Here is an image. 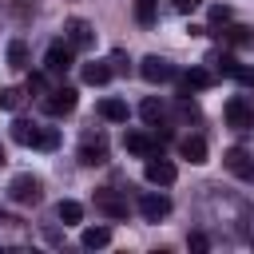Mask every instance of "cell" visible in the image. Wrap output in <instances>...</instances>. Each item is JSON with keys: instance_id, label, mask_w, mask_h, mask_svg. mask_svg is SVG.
<instances>
[{"instance_id": "1", "label": "cell", "mask_w": 254, "mask_h": 254, "mask_svg": "<svg viewBox=\"0 0 254 254\" xmlns=\"http://www.w3.org/2000/svg\"><path fill=\"white\" fill-rule=\"evenodd\" d=\"M75 67V48L67 40H52L48 52H44V71L48 75H67Z\"/></svg>"}, {"instance_id": "2", "label": "cell", "mask_w": 254, "mask_h": 254, "mask_svg": "<svg viewBox=\"0 0 254 254\" xmlns=\"http://www.w3.org/2000/svg\"><path fill=\"white\" fill-rule=\"evenodd\" d=\"M8 198H12L16 206H36V202L44 198V183L24 171V175H16V179L8 183Z\"/></svg>"}, {"instance_id": "3", "label": "cell", "mask_w": 254, "mask_h": 254, "mask_svg": "<svg viewBox=\"0 0 254 254\" xmlns=\"http://www.w3.org/2000/svg\"><path fill=\"white\" fill-rule=\"evenodd\" d=\"M40 103H44V111H48V115L64 119V115H71V111H75V103H79V91H75V87H52V91H48Z\"/></svg>"}, {"instance_id": "4", "label": "cell", "mask_w": 254, "mask_h": 254, "mask_svg": "<svg viewBox=\"0 0 254 254\" xmlns=\"http://www.w3.org/2000/svg\"><path fill=\"white\" fill-rule=\"evenodd\" d=\"M95 210L119 222V218H127L131 206H127V194H123V190H115V187H99V190H95Z\"/></svg>"}, {"instance_id": "5", "label": "cell", "mask_w": 254, "mask_h": 254, "mask_svg": "<svg viewBox=\"0 0 254 254\" xmlns=\"http://www.w3.org/2000/svg\"><path fill=\"white\" fill-rule=\"evenodd\" d=\"M64 40H67L75 52H87V48H95V28H91V20H83V16H71V20L64 24Z\"/></svg>"}, {"instance_id": "6", "label": "cell", "mask_w": 254, "mask_h": 254, "mask_svg": "<svg viewBox=\"0 0 254 254\" xmlns=\"http://www.w3.org/2000/svg\"><path fill=\"white\" fill-rule=\"evenodd\" d=\"M139 75H143L147 83H171V79H179V67H175L171 60H163V56H147V60L139 64Z\"/></svg>"}, {"instance_id": "7", "label": "cell", "mask_w": 254, "mask_h": 254, "mask_svg": "<svg viewBox=\"0 0 254 254\" xmlns=\"http://www.w3.org/2000/svg\"><path fill=\"white\" fill-rule=\"evenodd\" d=\"M143 175H147L151 187H171V183L179 179V167H175L171 159H163V155H151L147 167H143Z\"/></svg>"}, {"instance_id": "8", "label": "cell", "mask_w": 254, "mask_h": 254, "mask_svg": "<svg viewBox=\"0 0 254 254\" xmlns=\"http://www.w3.org/2000/svg\"><path fill=\"white\" fill-rule=\"evenodd\" d=\"M222 115H226V127H234V131H250V127H254V107H250L242 95H230Z\"/></svg>"}, {"instance_id": "9", "label": "cell", "mask_w": 254, "mask_h": 254, "mask_svg": "<svg viewBox=\"0 0 254 254\" xmlns=\"http://www.w3.org/2000/svg\"><path fill=\"white\" fill-rule=\"evenodd\" d=\"M79 163L83 167H103L107 163V135L99 131V135H83V143H79Z\"/></svg>"}, {"instance_id": "10", "label": "cell", "mask_w": 254, "mask_h": 254, "mask_svg": "<svg viewBox=\"0 0 254 254\" xmlns=\"http://www.w3.org/2000/svg\"><path fill=\"white\" fill-rule=\"evenodd\" d=\"M139 214H143L147 222H159V218L171 214V198H167L163 190H143V194H139Z\"/></svg>"}, {"instance_id": "11", "label": "cell", "mask_w": 254, "mask_h": 254, "mask_svg": "<svg viewBox=\"0 0 254 254\" xmlns=\"http://www.w3.org/2000/svg\"><path fill=\"white\" fill-rule=\"evenodd\" d=\"M159 143H163V135L155 139L151 131H127V135H123V147H127L131 155H139V159H151V155H159Z\"/></svg>"}, {"instance_id": "12", "label": "cell", "mask_w": 254, "mask_h": 254, "mask_svg": "<svg viewBox=\"0 0 254 254\" xmlns=\"http://www.w3.org/2000/svg\"><path fill=\"white\" fill-rule=\"evenodd\" d=\"M222 167H226L230 175H238V179H254V155L242 151V147H230V151L222 155Z\"/></svg>"}, {"instance_id": "13", "label": "cell", "mask_w": 254, "mask_h": 254, "mask_svg": "<svg viewBox=\"0 0 254 254\" xmlns=\"http://www.w3.org/2000/svg\"><path fill=\"white\" fill-rule=\"evenodd\" d=\"M214 67L222 71V75H230V79H238V83H246V87H254V67L250 64H238L230 52H222L218 60H214Z\"/></svg>"}, {"instance_id": "14", "label": "cell", "mask_w": 254, "mask_h": 254, "mask_svg": "<svg viewBox=\"0 0 254 254\" xmlns=\"http://www.w3.org/2000/svg\"><path fill=\"white\" fill-rule=\"evenodd\" d=\"M179 83H183V91H206V87L214 83V75H210L206 67H187V71L179 75Z\"/></svg>"}, {"instance_id": "15", "label": "cell", "mask_w": 254, "mask_h": 254, "mask_svg": "<svg viewBox=\"0 0 254 254\" xmlns=\"http://www.w3.org/2000/svg\"><path fill=\"white\" fill-rule=\"evenodd\" d=\"M99 115H103L107 123H127V103H123L119 95H103V99H99Z\"/></svg>"}, {"instance_id": "16", "label": "cell", "mask_w": 254, "mask_h": 254, "mask_svg": "<svg viewBox=\"0 0 254 254\" xmlns=\"http://www.w3.org/2000/svg\"><path fill=\"white\" fill-rule=\"evenodd\" d=\"M179 155L190 159V163H206V139H202V135H187V139H179Z\"/></svg>"}, {"instance_id": "17", "label": "cell", "mask_w": 254, "mask_h": 254, "mask_svg": "<svg viewBox=\"0 0 254 254\" xmlns=\"http://www.w3.org/2000/svg\"><path fill=\"white\" fill-rule=\"evenodd\" d=\"M139 115H143V123H147V127H159V123L167 119V107H163V99L147 95V99L139 103Z\"/></svg>"}, {"instance_id": "18", "label": "cell", "mask_w": 254, "mask_h": 254, "mask_svg": "<svg viewBox=\"0 0 254 254\" xmlns=\"http://www.w3.org/2000/svg\"><path fill=\"white\" fill-rule=\"evenodd\" d=\"M4 56H8V67H12V71H24V67H28V44H24V40H8Z\"/></svg>"}, {"instance_id": "19", "label": "cell", "mask_w": 254, "mask_h": 254, "mask_svg": "<svg viewBox=\"0 0 254 254\" xmlns=\"http://www.w3.org/2000/svg\"><path fill=\"white\" fill-rule=\"evenodd\" d=\"M12 139H16L20 147H36L40 127H36V123H28V119H16V123H12Z\"/></svg>"}, {"instance_id": "20", "label": "cell", "mask_w": 254, "mask_h": 254, "mask_svg": "<svg viewBox=\"0 0 254 254\" xmlns=\"http://www.w3.org/2000/svg\"><path fill=\"white\" fill-rule=\"evenodd\" d=\"M107 79H111V64H103V60H95V64H83V83L99 87V83H107Z\"/></svg>"}, {"instance_id": "21", "label": "cell", "mask_w": 254, "mask_h": 254, "mask_svg": "<svg viewBox=\"0 0 254 254\" xmlns=\"http://www.w3.org/2000/svg\"><path fill=\"white\" fill-rule=\"evenodd\" d=\"M56 218H60L64 226H75V222H83V206H79L75 198H64V202L56 206Z\"/></svg>"}, {"instance_id": "22", "label": "cell", "mask_w": 254, "mask_h": 254, "mask_svg": "<svg viewBox=\"0 0 254 254\" xmlns=\"http://www.w3.org/2000/svg\"><path fill=\"white\" fill-rule=\"evenodd\" d=\"M79 242H83L87 250H103V246L111 242V230H107V226H87V230L79 234Z\"/></svg>"}, {"instance_id": "23", "label": "cell", "mask_w": 254, "mask_h": 254, "mask_svg": "<svg viewBox=\"0 0 254 254\" xmlns=\"http://www.w3.org/2000/svg\"><path fill=\"white\" fill-rule=\"evenodd\" d=\"M155 4H159V0H131V8H135V20H139L143 28H151V24H155Z\"/></svg>"}, {"instance_id": "24", "label": "cell", "mask_w": 254, "mask_h": 254, "mask_svg": "<svg viewBox=\"0 0 254 254\" xmlns=\"http://www.w3.org/2000/svg\"><path fill=\"white\" fill-rule=\"evenodd\" d=\"M48 91H52V87H48V71H32V75H28V95H40V99H44Z\"/></svg>"}, {"instance_id": "25", "label": "cell", "mask_w": 254, "mask_h": 254, "mask_svg": "<svg viewBox=\"0 0 254 254\" xmlns=\"http://www.w3.org/2000/svg\"><path fill=\"white\" fill-rule=\"evenodd\" d=\"M56 147H60V131H56V127H40L36 151H56Z\"/></svg>"}, {"instance_id": "26", "label": "cell", "mask_w": 254, "mask_h": 254, "mask_svg": "<svg viewBox=\"0 0 254 254\" xmlns=\"http://www.w3.org/2000/svg\"><path fill=\"white\" fill-rule=\"evenodd\" d=\"M20 103H24V91L20 87H0V107L4 111H16Z\"/></svg>"}, {"instance_id": "27", "label": "cell", "mask_w": 254, "mask_h": 254, "mask_svg": "<svg viewBox=\"0 0 254 254\" xmlns=\"http://www.w3.org/2000/svg\"><path fill=\"white\" fill-rule=\"evenodd\" d=\"M187 246H190L194 254H206V250H210V238H206L202 230H190V238H187Z\"/></svg>"}, {"instance_id": "28", "label": "cell", "mask_w": 254, "mask_h": 254, "mask_svg": "<svg viewBox=\"0 0 254 254\" xmlns=\"http://www.w3.org/2000/svg\"><path fill=\"white\" fill-rule=\"evenodd\" d=\"M12 12H16V20H32L36 16V0H12Z\"/></svg>"}, {"instance_id": "29", "label": "cell", "mask_w": 254, "mask_h": 254, "mask_svg": "<svg viewBox=\"0 0 254 254\" xmlns=\"http://www.w3.org/2000/svg\"><path fill=\"white\" fill-rule=\"evenodd\" d=\"M226 20H230V8L214 4V8H210V24H226Z\"/></svg>"}, {"instance_id": "30", "label": "cell", "mask_w": 254, "mask_h": 254, "mask_svg": "<svg viewBox=\"0 0 254 254\" xmlns=\"http://www.w3.org/2000/svg\"><path fill=\"white\" fill-rule=\"evenodd\" d=\"M171 4H175V8H179V12H194V8H198V4H202V0H171Z\"/></svg>"}, {"instance_id": "31", "label": "cell", "mask_w": 254, "mask_h": 254, "mask_svg": "<svg viewBox=\"0 0 254 254\" xmlns=\"http://www.w3.org/2000/svg\"><path fill=\"white\" fill-rule=\"evenodd\" d=\"M4 163H8V151H4V143H0V167H4Z\"/></svg>"}]
</instances>
